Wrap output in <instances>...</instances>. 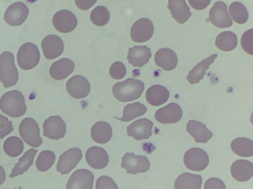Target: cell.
Masks as SVG:
<instances>
[{
	"mask_svg": "<svg viewBox=\"0 0 253 189\" xmlns=\"http://www.w3.org/2000/svg\"><path fill=\"white\" fill-rule=\"evenodd\" d=\"M217 57V55L216 54H212L202 60L195 66L189 72L186 77L189 83L193 84L199 83L200 81L203 79L204 75L206 73V70L209 69V66L214 62Z\"/></svg>",
	"mask_w": 253,
	"mask_h": 189,
	"instance_id": "27",
	"label": "cell"
},
{
	"mask_svg": "<svg viewBox=\"0 0 253 189\" xmlns=\"http://www.w3.org/2000/svg\"><path fill=\"white\" fill-rule=\"evenodd\" d=\"M93 140L97 143L105 144L108 142L112 135L111 126L107 122L100 121L95 123L90 130Z\"/></svg>",
	"mask_w": 253,
	"mask_h": 189,
	"instance_id": "28",
	"label": "cell"
},
{
	"mask_svg": "<svg viewBox=\"0 0 253 189\" xmlns=\"http://www.w3.org/2000/svg\"><path fill=\"white\" fill-rule=\"evenodd\" d=\"M237 45V37L233 32L225 31L220 33L215 39V45L223 51H230Z\"/></svg>",
	"mask_w": 253,
	"mask_h": 189,
	"instance_id": "32",
	"label": "cell"
},
{
	"mask_svg": "<svg viewBox=\"0 0 253 189\" xmlns=\"http://www.w3.org/2000/svg\"><path fill=\"white\" fill-rule=\"evenodd\" d=\"M94 176L88 170L80 169L76 170L70 176L66 184V189H92Z\"/></svg>",
	"mask_w": 253,
	"mask_h": 189,
	"instance_id": "15",
	"label": "cell"
},
{
	"mask_svg": "<svg viewBox=\"0 0 253 189\" xmlns=\"http://www.w3.org/2000/svg\"><path fill=\"white\" fill-rule=\"evenodd\" d=\"M13 130L11 121L6 117L0 114V138L3 139Z\"/></svg>",
	"mask_w": 253,
	"mask_h": 189,
	"instance_id": "40",
	"label": "cell"
},
{
	"mask_svg": "<svg viewBox=\"0 0 253 189\" xmlns=\"http://www.w3.org/2000/svg\"><path fill=\"white\" fill-rule=\"evenodd\" d=\"M96 1L97 0H75L76 6L84 10L89 9Z\"/></svg>",
	"mask_w": 253,
	"mask_h": 189,
	"instance_id": "44",
	"label": "cell"
},
{
	"mask_svg": "<svg viewBox=\"0 0 253 189\" xmlns=\"http://www.w3.org/2000/svg\"><path fill=\"white\" fill-rule=\"evenodd\" d=\"M96 189H118L117 184L109 177L100 176L96 181Z\"/></svg>",
	"mask_w": 253,
	"mask_h": 189,
	"instance_id": "41",
	"label": "cell"
},
{
	"mask_svg": "<svg viewBox=\"0 0 253 189\" xmlns=\"http://www.w3.org/2000/svg\"><path fill=\"white\" fill-rule=\"evenodd\" d=\"M186 130L197 143H205L211 139L213 133L206 125L196 120H189L186 124Z\"/></svg>",
	"mask_w": 253,
	"mask_h": 189,
	"instance_id": "23",
	"label": "cell"
},
{
	"mask_svg": "<svg viewBox=\"0 0 253 189\" xmlns=\"http://www.w3.org/2000/svg\"><path fill=\"white\" fill-rule=\"evenodd\" d=\"M192 7L196 10H203L210 4L211 0H188Z\"/></svg>",
	"mask_w": 253,
	"mask_h": 189,
	"instance_id": "43",
	"label": "cell"
},
{
	"mask_svg": "<svg viewBox=\"0 0 253 189\" xmlns=\"http://www.w3.org/2000/svg\"><path fill=\"white\" fill-rule=\"evenodd\" d=\"M153 123L143 118L137 120L127 127V134L137 140L148 139L152 134Z\"/></svg>",
	"mask_w": 253,
	"mask_h": 189,
	"instance_id": "17",
	"label": "cell"
},
{
	"mask_svg": "<svg viewBox=\"0 0 253 189\" xmlns=\"http://www.w3.org/2000/svg\"><path fill=\"white\" fill-rule=\"evenodd\" d=\"M90 89L89 82L81 75L72 77L66 83V90L68 94L75 98L80 99L86 97Z\"/></svg>",
	"mask_w": 253,
	"mask_h": 189,
	"instance_id": "16",
	"label": "cell"
},
{
	"mask_svg": "<svg viewBox=\"0 0 253 189\" xmlns=\"http://www.w3.org/2000/svg\"><path fill=\"white\" fill-rule=\"evenodd\" d=\"M66 128V125L59 116H50L43 124V135L51 139L58 140L64 137Z\"/></svg>",
	"mask_w": 253,
	"mask_h": 189,
	"instance_id": "12",
	"label": "cell"
},
{
	"mask_svg": "<svg viewBox=\"0 0 253 189\" xmlns=\"http://www.w3.org/2000/svg\"><path fill=\"white\" fill-rule=\"evenodd\" d=\"M230 172L233 178L236 181L247 182L253 177V164L247 160H237L232 164Z\"/></svg>",
	"mask_w": 253,
	"mask_h": 189,
	"instance_id": "20",
	"label": "cell"
},
{
	"mask_svg": "<svg viewBox=\"0 0 253 189\" xmlns=\"http://www.w3.org/2000/svg\"><path fill=\"white\" fill-rule=\"evenodd\" d=\"M144 89V85L141 81L130 78L116 83L113 87L112 92L117 99L126 102L138 98Z\"/></svg>",
	"mask_w": 253,
	"mask_h": 189,
	"instance_id": "1",
	"label": "cell"
},
{
	"mask_svg": "<svg viewBox=\"0 0 253 189\" xmlns=\"http://www.w3.org/2000/svg\"><path fill=\"white\" fill-rule=\"evenodd\" d=\"M169 93L164 86L155 85L148 89L146 93V99L151 105L158 106L166 102L169 99Z\"/></svg>",
	"mask_w": 253,
	"mask_h": 189,
	"instance_id": "26",
	"label": "cell"
},
{
	"mask_svg": "<svg viewBox=\"0 0 253 189\" xmlns=\"http://www.w3.org/2000/svg\"><path fill=\"white\" fill-rule=\"evenodd\" d=\"M19 132L24 142L30 146L38 148L42 144V140L40 136V128L34 119H24L20 124Z\"/></svg>",
	"mask_w": 253,
	"mask_h": 189,
	"instance_id": "5",
	"label": "cell"
},
{
	"mask_svg": "<svg viewBox=\"0 0 253 189\" xmlns=\"http://www.w3.org/2000/svg\"><path fill=\"white\" fill-rule=\"evenodd\" d=\"M168 8L172 18L180 24L186 22L191 16L185 0H168Z\"/></svg>",
	"mask_w": 253,
	"mask_h": 189,
	"instance_id": "24",
	"label": "cell"
},
{
	"mask_svg": "<svg viewBox=\"0 0 253 189\" xmlns=\"http://www.w3.org/2000/svg\"><path fill=\"white\" fill-rule=\"evenodd\" d=\"M0 109L11 117L17 118L23 116L27 110L23 94L17 90L4 93L0 99Z\"/></svg>",
	"mask_w": 253,
	"mask_h": 189,
	"instance_id": "2",
	"label": "cell"
},
{
	"mask_svg": "<svg viewBox=\"0 0 253 189\" xmlns=\"http://www.w3.org/2000/svg\"><path fill=\"white\" fill-rule=\"evenodd\" d=\"M19 78L13 54L8 51L0 55V80L6 88L15 85Z\"/></svg>",
	"mask_w": 253,
	"mask_h": 189,
	"instance_id": "3",
	"label": "cell"
},
{
	"mask_svg": "<svg viewBox=\"0 0 253 189\" xmlns=\"http://www.w3.org/2000/svg\"><path fill=\"white\" fill-rule=\"evenodd\" d=\"M183 161L188 169L194 171H201L208 166L209 157L204 150L199 148H192L185 152Z\"/></svg>",
	"mask_w": 253,
	"mask_h": 189,
	"instance_id": "6",
	"label": "cell"
},
{
	"mask_svg": "<svg viewBox=\"0 0 253 189\" xmlns=\"http://www.w3.org/2000/svg\"><path fill=\"white\" fill-rule=\"evenodd\" d=\"M229 11L233 20L239 24H245L248 20L249 13L245 6L240 2H232Z\"/></svg>",
	"mask_w": 253,
	"mask_h": 189,
	"instance_id": "35",
	"label": "cell"
},
{
	"mask_svg": "<svg viewBox=\"0 0 253 189\" xmlns=\"http://www.w3.org/2000/svg\"><path fill=\"white\" fill-rule=\"evenodd\" d=\"M26 0L30 2H34L36 1H37V0Z\"/></svg>",
	"mask_w": 253,
	"mask_h": 189,
	"instance_id": "46",
	"label": "cell"
},
{
	"mask_svg": "<svg viewBox=\"0 0 253 189\" xmlns=\"http://www.w3.org/2000/svg\"><path fill=\"white\" fill-rule=\"evenodd\" d=\"M121 167L125 168L128 174L135 175L147 172L150 163L145 156L135 155L134 153L126 152L122 158Z\"/></svg>",
	"mask_w": 253,
	"mask_h": 189,
	"instance_id": "7",
	"label": "cell"
},
{
	"mask_svg": "<svg viewBox=\"0 0 253 189\" xmlns=\"http://www.w3.org/2000/svg\"><path fill=\"white\" fill-rule=\"evenodd\" d=\"M241 44L243 50L248 54L253 55V29H251L243 34Z\"/></svg>",
	"mask_w": 253,
	"mask_h": 189,
	"instance_id": "38",
	"label": "cell"
},
{
	"mask_svg": "<svg viewBox=\"0 0 253 189\" xmlns=\"http://www.w3.org/2000/svg\"><path fill=\"white\" fill-rule=\"evenodd\" d=\"M40 60V53L38 47L33 43L26 42L19 48L17 54V61L23 70L35 67Z\"/></svg>",
	"mask_w": 253,
	"mask_h": 189,
	"instance_id": "4",
	"label": "cell"
},
{
	"mask_svg": "<svg viewBox=\"0 0 253 189\" xmlns=\"http://www.w3.org/2000/svg\"><path fill=\"white\" fill-rule=\"evenodd\" d=\"M151 56L150 49L147 46L135 45L128 49L127 59L133 66L142 67L149 62Z\"/></svg>",
	"mask_w": 253,
	"mask_h": 189,
	"instance_id": "21",
	"label": "cell"
},
{
	"mask_svg": "<svg viewBox=\"0 0 253 189\" xmlns=\"http://www.w3.org/2000/svg\"><path fill=\"white\" fill-rule=\"evenodd\" d=\"M83 154L78 148H70L60 155L56 166V170L62 175L68 174L76 167L81 159Z\"/></svg>",
	"mask_w": 253,
	"mask_h": 189,
	"instance_id": "8",
	"label": "cell"
},
{
	"mask_svg": "<svg viewBox=\"0 0 253 189\" xmlns=\"http://www.w3.org/2000/svg\"><path fill=\"white\" fill-rule=\"evenodd\" d=\"M147 111V108L143 104L136 102L126 105L123 110V117L116 119L123 122H129L133 119L143 115Z\"/></svg>",
	"mask_w": 253,
	"mask_h": 189,
	"instance_id": "33",
	"label": "cell"
},
{
	"mask_svg": "<svg viewBox=\"0 0 253 189\" xmlns=\"http://www.w3.org/2000/svg\"><path fill=\"white\" fill-rule=\"evenodd\" d=\"M38 150L33 148L26 151L24 155L18 159V162L15 163L14 167L9 175L10 178L23 174L27 171L33 164L34 157Z\"/></svg>",
	"mask_w": 253,
	"mask_h": 189,
	"instance_id": "30",
	"label": "cell"
},
{
	"mask_svg": "<svg viewBox=\"0 0 253 189\" xmlns=\"http://www.w3.org/2000/svg\"><path fill=\"white\" fill-rule=\"evenodd\" d=\"M3 149L8 156L16 157L23 152L24 144L22 140L18 137L10 136L5 140Z\"/></svg>",
	"mask_w": 253,
	"mask_h": 189,
	"instance_id": "34",
	"label": "cell"
},
{
	"mask_svg": "<svg viewBox=\"0 0 253 189\" xmlns=\"http://www.w3.org/2000/svg\"><path fill=\"white\" fill-rule=\"evenodd\" d=\"M29 14L27 5L21 1L16 2L8 7L4 14V20L8 25L17 26L22 24Z\"/></svg>",
	"mask_w": 253,
	"mask_h": 189,
	"instance_id": "11",
	"label": "cell"
},
{
	"mask_svg": "<svg viewBox=\"0 0 253 189\" xmlns=\"http://www.w3.org/2000/svg\"><path fill=\"white\" fill-rule=\"evenodd\" d=\"M74 67V63L72 60L68 58H62L51 64L49 74L54 79L62 80L73 72Z\"/></svg>",
	"mask_w": 253,
	"mask_h": 189,
	"instance_id": "25",
	"label": "cell"
},
{
	"mask_svg": "<svg viewBox=\"0 0 253 189\" xmlns=\"http://www.w3.org/2000/svg\"><path fill=\"white\" fill-rule=\"evenodd\" d=\"M42 48L44 57L48 60L54 59L60 56L64 50V43L58 35L50 34L45 37L42 42Z\"/></svg>",
	"mask_w": 253,
	"mask_h": 189,
	"instance_id": "18",
	"label": "cell"
},
{
	"mask_svg": "<svg viewBox=\"0 0 253 189\" xmlns=\"http://www.w3.org/2000/svg\"><path fill=\"white\" fill-rule=\"evenodd\" d=\"M154 32V26L152 21L146 18L137 20L130 30V36L135 42L142 43L151 38Z\"/></svg>",
	"mask_w": 253,
	"mask_h": 189,
	"instance_id": "10",
	"label": "cell"
},
{
	"mask_svg": "<svg viewBox=\"0 0 253 189\" xmlns=\"http://www.w3.org/2000/svg\"><path fill=\"white\" fill-rule=\"evenodd\" d=\"M6 175L3 167L0 165V185L4 183L5 180Z\"/></svg>",
	"mask_w": 253,
	"mask_h": 189,
	"instance_id": "45",
	"label": "cell"
},
{
	"mask_svg": "<svg viewBox=\"0 0 253 189\" xmlns=\"http://www.w3.org/2000/svg\"><path fill=\"white\" fill-rule=\"evenodd\" d=\"M90 18L92 23L95 25L103 26L109 22L110 13L106 7L103 5H99L92 10L90 15Z\"/></svg>",
	"mask_w": 253,
	"mask_h": 189,
	"instance_id": "37",
	"label": "cell"
},
{
	"mask_svg": "<svg viewBox=\"0 0 253 189\" xmlns=\"http://www.w3.org/2000/svg\"><path fill=\"white\" fill-rule=\"evenodd\" d=\"M155 62L165 70L170 71L176 66L178 58L175 53L169 48H162L155 54Z\"/></svg>",
	"mask_w": 253,
	"mask_h": 189,
	"instance_id": "22",
	"label": "cell"
},
{
	"mask_svg": "<svg viewBox=\"0 0 253 189\" xmlns=\"http://www.w3.org/2000/svg\"><path fill=\"white\" fill-rule=\"evenodd\" d=\"M202 180L200 175L184 173L176 179L174 188L200 189Z\"/></svg>",
	"mask_w": 253,
	"mask_h": 189,
	"instance_id": "29",
	"label": "cell"
},
{
	"mask_svg": "<svg viewBox=\"0 0 253 189\" xmlns=\"http://www.w3.org/2000/svg\"><path fill=\"white\" fill-rule=\"evenodd\" d=\"M55 160V155L53 152L49 150L42 151L37 158L36 167L40 171H46L52 166Z\"/></svg>",
	"mask_w": 253,
	"mask_h": 189,
	"instance_id": "36",
	"label": "cell"
},
{
	"mask_svg": "<svg viewBox=\"0 0 253 189\" xmlns=\"http://www.w3.org/2000/svg\"><path fill=\"white\" fill-rule=\"evenodd\" d=\"M52 23L58 31L62 33H68L73 31L77 25L76 16L68 10H61L53 16Z\"/></svg>",
	"mask_w": 253,
	"mask_h": 189,
	"instance_id": "13",
	"label": "cell"
},
{
	"mask_svg": "<svg viewBox=\"0 0 253 189\" xmlns=\"http://www.w3.org/2000/svg\"><path fill=\"white\" fill-rule=\"evenodd\" d=\"M126 68L123 63L116 62L111 65L109 73L113 79H121L126 75Z\"/></svg>",
	"mask_w": 253,
	"mask_h": 189,
	"instance_id": "39",
	"label": "cell"
},
{
	"mask_svg": "<svg viewBox=\"0 0 253 189\" xmlns=\"http://www.w3.org/2000/svg\"><path fill=\"white\" fill-rule=\"evenodd\" d=\"M85 159L91 167L96 169H101L108 164L109 156L103 148L93 146L87 150L85 153Z\"/></svg>",
	"mask_w": 253,
	"mask_h": 189,
	"instance_id": "19",
	"label": "cell"
},
{
	"mask_svg": "<svg viewBox=\"0 0 253 189\" xmlns=\"http://www.w3.org/2000/svg\"><path fill=\"white\" fill-rule=\"evenodd\" d=\"M182 113V110L178 104L171 102L157 110L155 118L161 124H174L180 120Z\"/></svg>",
	"mask_w": 253,
	"mask_h": 189,
	"instance_id": "14",
	"label": "cell"
},
{
	"mask_svg": "<svg viewBox=\"0 0 253 189\" xmlns=\"http://www.w3.org/2000/svg\"><path fill=\"white\" fill-rule=\"evenodd\" d=\"M204 189H225L226 187L223 182L220 179L217 178H211L207 180L205 182Z\"/></svg>",
	"mask_w": 253,
	"mask_h": 189,
	"instance_id": "42",
	"label": "cell"
},
{
	"mask_svg": "<svg viewBox=\"0 0 253 189\" xmlns=\"http://www.w3.org/2000/svg\"><path fill=\"white\" fill-rule=\"evenodd\" d=\"M233 152L239 156L250 157L253 155V142L245 137H238L231 143Z\"/></svg>",
	"mask_w": 253,
	"mask_h": 189,
	"instance_id": "31",
	"label": "cell"
},
{
	"mask_svg": "<svg viewBox=\"0 0 253 189\" xmlns=\"http://www.w3.org/2000/svg\"><path fill=\"white\" fill-rule=\"evenodd\" d=\"M209 18L211 23L219 28H229L233 24L227 11V6L221 1L214 3L210 11Z\"/></svg>",
	"mask_w": 253,
	"mask_h": 189,
	"instance_id": "9",
	"label": "cell"
}]
</instances>
